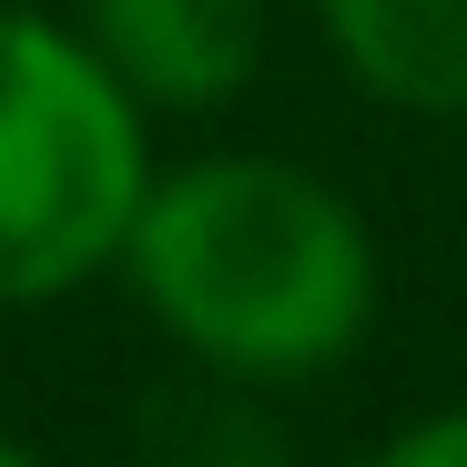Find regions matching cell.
Segmentation results:
<instances>
[{
    "label": "cell",
    "instance_id": "obj_2",
    "mask_svg": "<svg viewBox=\"0 0 467 467\" xmlns=\"http://www.w3.org/2000/svg\"><path fill=\"white\" fill-rule=\"evenodd\" d=\"M142 193H152L142 102L102 71L82 31L0 11V316L122 265Z\"/></svg>",
    "mask_w": 467,
    "mask_h": 467
},
{
    "label": "cell",
    "instance_id": "obj_5",
    "mask_svg": "<svg viewBox=\"0 0 467 467\" xmlns=\"http://www.w3.org/2000/svg\"><path fill=\"white\" fill-rule=\"evenodd\" d=\"M376 467H467V407H437L376 447Z\"/></svg>",
    "mask_w": 467,
    "mask_h": 467
},
{
    "label": "cell",
    "instance_id": "obj_4",
    "mask_svg": "<svg viewBox=\"0 0 467 467\" xmlns=\"http://www.w3.org/2000/svg\"><path fill=\"white\" fill-rule=\"evenodd\" d=\"M336 61L397 112H467V0H316Z\"/></svg>",
    "mask_w": 467,
    "mask_h": 467
},
{
    "label": "cell",
    "instance_id": "obj_1",
    "mask_svg": "<svg viewBox=\"0 0 467 467\" xmlns=\"http://www.w3.org/2000/svg\"><path fill=\"white\" fill-rule=\"evenodd\" d=\"M122 275L193 366L244 386L336 376L376 326L366 213L326 173L275 152H213V163L152 173L122 234Z\"/></svg>",
    "mask_w": 467,
    "mask_h": 467
},
{
    "label": "cell",
    "instance_id": "obj_6",
    "mask_svg": "<svg viewBox=\"0 0 467 467\" xmlns=\"http://www.w3.org/2000/svg\"><path fill=\"white\" fill-rule=\"evenodd\" d=\"M0 467H41V457H31V447H11V437H0Z\"/></svg>",
    "mask_w": 467,
    "mask_h": 467
},
{
    "label": "cell",
    "instance_id": "obj_3",
    "mask_svg": "<svg viewBox=\"0 0 467 467\" xmlns=\"http://www.w3.org/2000/svg\"><path fill=\"white\" fill-rule=\"evenodd\" d=\"M82 41L152 112H203L254 82L265 0H82Z\"/></svg>",
    "mask_w": 467,
    "mask_h": 467
}]
</instances>
